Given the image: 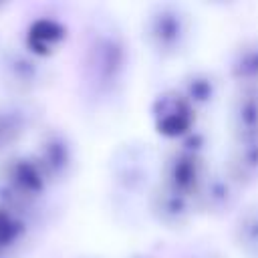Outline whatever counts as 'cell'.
<instances>
[{
  "mask_svg": "<svg viewBox=\"0 0 258 258\" xmlns=\"http://www.w3.org/2000/svg\"><path fill=\"white\" fill-rule=\"evenodd\" d=\"M129 64L127 40L111 18L95 20L85 34L81 52V93L93 107L119 97Z\"/></svg>",
  "mask_w": 258,
  "mask_h": 258,
  "instance_id": "1",
  "label": "cell"
},
{
  "mask_svg": "<svg viewBox=\"0 0 258 258\" xmlns=\"http://www.w3.org/2000/svg\"><path fill=\"white\" fill-rule=\"evenodd\" d=\"M143 36L155 54L163 58H173L181 54L189 42V14L181 6L171 2L155 4L143 20Z\"/></svg>",
  "mask_w": 258,
  "mask_h": 258,
  "instance_id": "2",
  "label": "cell"
},
{
  "mask_svg": "<svg viewBox=\"0 0 258 258\" xmlns=\"http://www.w3.org/2000/svg\"><path fill=\"white\" fill-rule=\"evenodd\" d=\"M46 71L26 48H8L0 54V83L14 95H28L44 83Z\"/></svg>",
  "mask_w": 258,
  "mask_h": 258,
  "instance_id": "3",
  "label": "cell"
},
{
  "mask_svg": "<svg viewBox=\"0 0 258 258\" xmlns=\"http://www.w3.org/2000/svg\"><path fill=\"white\" fill-rule=\"evenodd\" d=\"M151 115H153L155 129L163 137L181 139L189 131H194L196 109L179 93V89H169L157 95L151 107Z\"/></svg>",
  "mask_w": 258,
  "mask_h": 258,
  "instance_id": "4",
  "label": "cell"
},
{
  "mask_svg": "<svg viewBox=\"0 0 258 258\" xmlns=\"http://www.w3.org/2000/svg\"><path fill=\"white\" fill-rule=\"evenodd\" d=\"M32 157L38 161L48 183L64 181L75 167V147L69 135L60 129H46L36 145Z\"/></svg>",
  "mask_w": 258,
  "mask_h": 258,
  "instance_id": "5",
  "label": "cell"
},
{
  "mask_svg": "<svg viewBox=\"0 0 258 258\" xmlns=\"http://www.w3.org/2000/svg\"><path fill=\"white\" fill-rule=\"evenodd\" d=\"M161 175H163L161 183L196 198L206 175H208L204 155H196V153H189V151L175 147L165 157L163 167H161Z\"/></svg>",
  "mask_w": 258,
  "mask_h": 258,
  "instance_id": "6",
  "label": "cell"
},
{
  "mask_svg": "<svg viewBox=\"0 0 258 258\" xmlns=\"http://www.w3.org/2000/svg\"><path fill=\"white\" fill-rule=\"evenodd\" d=\"M151 169V153L147 147L127 143L113 159V179L123 194H137L147 185Z\"/></svg>",
  "mask_w": 258,
  "mask_h": 258,
  "instance_id": "7",
  "label": "cell"
},
{
  "mask_svg": "<svg viewBox=\"0 0 258 258\" xmlns=\"http://www.w3.org/2000/svg\"><path fill=\"white\" fill-rule=\"evenodd\" d=\"M196 198L183 191H177L165 183H159L153 191H151V214L157 218V222L165 224V226H183L191 216H194V208H196Z\"/></svg>",
  "mask_w": 258,
  "mask_h": 258,
  "instance_id": "8",
  "label": "cell"
},
{
  "mask_svg": "<svg viewBox=\"0 0 258 258\" xmlns=\"http://www.w3.org/2000/svg\"><path fill=\"white\" fill-rule=\"evenodd\" d=\"M240 187L242 185L228 171H214V173L208 171L196 196V202L200 208L212 214H226L238 204Z\"/></svg>",
  "mask_w": 258,
  "mask_h": 258,
  "instance_id": "9",
  "label": "cell"
},
{
  "mask_svg": "<svg viewBox=\"0 0 258 258\" xmlns=\"http://www.w3.org/2000/svg\"><path fill=\"white\" fill-rule=\"evenodd\" d=\"M64 38H67V26L58 18L38 16L26 28L24 48L34 56L44 58L54 50H58Z\"/></svg>",
  "mask_w": 258,
  "mask_h": 258,
  "instance_id": "10",
  "label": "cell"
},
{
  "mask_svg": "<svg viewBox=\"0 0 258 258\" xmlns=\"http://www.w3.org/2000/svg\"><path fill=\"white\" fill-rule=\"evenodd\" d=\"M232 129L236 141L258 139V89H238L232 103Z\"/></svg>",
  "mask_w": 258,
  "mask_h": 258,
  "instance_id": "11",
  "label": "cell"
},
{
  "mask_svg": "<svg viewBox=\"0 0 258 258\" xmlns=\"http://www.w3.org/2000/svg\"><path fill=\"white\" fill-rule=\"evenodd\" d=\"M230 77L238 89H258V36L244 40L232 54Z\"/></svg>",
  "mask_w": 258,
  "mask_h": 258,
  "instance_id": "12",
  "label": "cell"
},
{
  "mask_svg": "<svg viewBox=\"0 0 258 258\" xmlns=\"http://www.w3.org/2000/svg\"><path fill=\"white\" fill-rule=\"evenodd\" d=\"M228 173L240 185L258 179V139L236 141L230 157Z\"/></svg>",
  "mask_w": 258,
  "mask_h": 258,
  "instance_id": "13",
  "label": "cell"
},
{
  "mask_svg": "<svg viewBox=\"0 0 258 258\" xmlns=\"http://www.w3.org/2000/svg\"><path fill=\"white\" fill-rule=\"evenodd\" d=\"M234 242L248 258H258V204L246 206L234 224Z\"/></svg>",
  "mask_w": 258,
  "mask_h": 258,
  "instance_id": "14",
  "label": "cell"
},
{
  "mask_svg": "<svg viewBox=\"0 0 258 258\" xmlns=\"http://www.w3.org/2000/svg\"><path fill=\"white\" fill-rule=\"evenodd\" d=\"M179 93L196 107H206L216 99L218 93V83L212 73L206 71H194L181 79Z\"/></svg>",
  "mask_w": 258,
  "mask_h": 258,
  "instance_id": "15",
  "label": "cell"
},
{
  "mask_svg": "<svg viewBox=\"0 0 258 258\" xmlns=\"http://www.w3.org/2000/svg\"><path fill=\"white\" fill-rule=\"evenodd\" d=\"M28 115L18 107H0V157L8 153L26 133Z\"/></svg>",
  "mask_w": 258,
  "mask_h": 258,
  "instance_id": "16",
  "label": "cell"
},
{
  "mask_svg": "<svg viewBox=\"0 0 258 258\" xmlns=\"http://www.w3.org/2000/svg\"><path fill=\"white\" fill-rule=\"evenodd\" d=\"M26 234V218L0 208V250L8 252Z\"/></svg>",
  "mask_w": 258,
  "mask_h": 258,
  "instance_id": "17",
  "label": "cell"
},
{
  "mask_svg": "<svg viewBox=\"0 0 258 258\" xmlns=\"http://www.w3.org/2000/svg\"><path fill=\"white\" fill-rule=\"evenodd\" d=\"M191 258H220V256H216V254H196Z\"/></svg>",
  "mask_w": 258,
  "mask_h": 258,
  "instance_id": "18",
  "label": "cell"
},
{
  "mask_svg": "<svg viewBox=\"0 0 258 258\" xmlns=\"http://www.w3.org/2000/svg\"><path fill=\"white\" fill-rule=\"evenodd\" d=\"M135 258H149V256H135Z\"/></svg>",
  "mask_w": 258,
  "mask_h": 258,
  "instance_id": "19",
  "label": "cell"
}]
</instances>
